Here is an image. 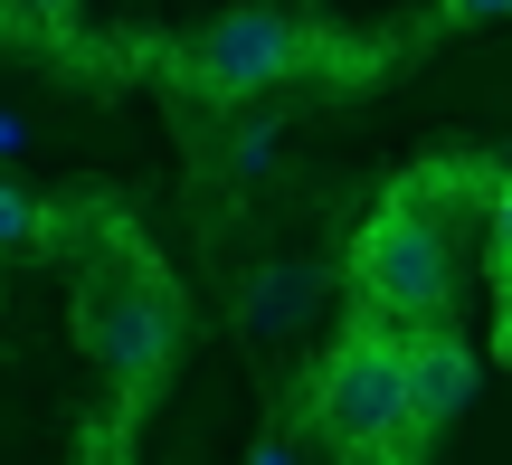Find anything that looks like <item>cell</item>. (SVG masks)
<instances>
[{"label": "cell", "mask_w": 512, "mask_h": 465, "mask_svg": "<svg viewBox=\"0 0 512 465\" xmlns=\"http://www.w3.org/2000/svg\"><path fill=\"white\" fill-rule=\"evenodd\" d=\"M484 162H427L389 190L351 238V304L380 323H446L456 314V209H484Z\"/></svg>", "instance_id": "cell-1"}, {"label": "cell", "mask_w": 512, "mask_h": 465, "mask_svg": "<svg viewBox=\"0 0 512 465\" xmlns=\"http://www.w3.org/2000/svg\"><path fill=\"white\" fill-rule=\"evenodd\" d=\"M304 418L323 456H418V390H408V323L361 314L304 380Z\"/></svg>", "instance_id": "cell-2"}, {"label": "cell", "mask_w": 512, "mask_h": 465, "mask_svg": "<svg viewBox=\"0 0 512 465\" xmlns=\"http://www.w3.org/2000/svg\"><path fill=\"white\" fill-rule=\"evenodd\" d=\"M76 342L86 361L114 380L124 399H152L181 361V295L143 247L114 228V247H95L86 276H76Z\"/></svg>", "instance_id": "cell-3"}, {"label": "cell", "mask_w": 512, "mask_h": 465, "mask_svg": "<svg viewBox=\"0 0 512 465\" xmlns=\"http://www.w3.org/2000/svg\"><path fill=\"white\" fill-rule=\"evenodd\" d=\"M361 67H380V48H342V38H323L313 19L266 10V0L209 19L190 48H171V76L200 86L209 105H256V95L294 86V76H361Z\"/></svg>", "instance_id": "cell-4"}, {"label": "cell", "mask_w": 512, "mask_h": 465, "mask_svg": "<svg viewBox=\"0 0 512 465\" xmlns=\"http://www.w3.org/2000/svg\"><path fill=\"white\" fill-rule=\"evenodd\" d=\"M475 380H484V361L456 323H408V390H418V437L427 447L475 409Z\"/></svg>", "instance_id": "cell-5"}, {"label": "cell", "mask_w": 512, "mask_h": 465, "mask_svg": "<svg viewBox=\"0 0 512 465\" xmlns=\"http://www.w3.org/2000/svg\"><path fill=\"white\" fill-rule=\"evenodd\" d=\"M67 238H76V209H48L19 181H0V266L10 257H67Z\"/></svg>", "instance_id": "cell-6"}, {"label": "cell", "mask_w": 512, "mask_h": 465, "mask_svg": "<svg viewBox=\"0 0 512 465\" xmlns=\"http://www.w3.org/2000/svg\"><path fill=\"white\" fill-rule=\"evenodd\" d=\"M484 276H494V361H512V171L484 190Z\"/></svg>", "instance_id": "cell-7"}, {"label": "cell", "mask_w": 512, "mask_h": 465, "mask_svg": "<svg viewBox=\"0 0 512 465\" xmlns=\"http://www.w3.org/2000/svg\"><path fill=\"white\" fill-rule=\"evenodd\" d=\"M313 304V266H266V276L247 285V333H294V314Z\"/></svg>", "instance_id": "cell-8"}, {"label": "cell", "mask_w": 512, "mask_h": 465, "mask_svg": "<svg viewBox=\"0 0 512 465\" xmlns=\"http://www.w3.org/2000/svg\"><path fill=\"white\" fill-rule=\"evenodd\" d=\"M446 29H475V19H512V0H437Z\"/></svg>", "instance_id": "cell-9"}, {"label": "cell", "mask_w": 512, "mask_h": 465, "mask_svg": "<svg viewBox=\"0 0 512 465\" xmlns=\"http://www.w3.org/2000/svg\"><path fill=\"white\" fill-rule=\"evenodd\" d=\"M266 152H275V124H247L238 143H228V162H238V171H256V162H266Z\"/></svg>", "instance_id": "cell-10"}, {"label": "cell", "mask_w": 512, "mask_h": 465, "mask_svg": "<svg viewBox=\"0 0 512 465\" xmlns=\"http://www.w3.org/2000/svg\"><path fill=\"white\" fill-rule=\"evenodd\" d=\"M19 143H29V124H19V114H0V162H10Z\"/></svg>", "instance_id": "cell-11"}, {"label": "cell", "mask_w": 512, "mask_h": 465, "mask_svg": "<svg viewBox=\"0 0 512 465\" xmlns=\"http://www.w3.org/2000/svg\"><path fill=\"white\" fill-rule=\"evenodd\" d=\"M19 10H38V19H67V0H19Z\"/></svg>", "instance_id": "cell-12"}]
</instances>
